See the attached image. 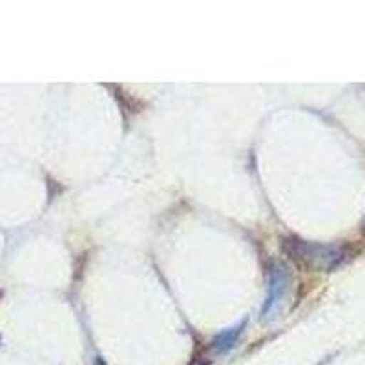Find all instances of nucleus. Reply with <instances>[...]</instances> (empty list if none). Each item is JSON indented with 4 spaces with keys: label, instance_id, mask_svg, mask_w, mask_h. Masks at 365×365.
Masks as SVG:
<instances>
[{
    "label": "nucleus",
    "instance_id": "f03ea898",
    "mask_svg": "<svg viewBox=\"0 0 365 365\" xmlns=\"http://www.w3.org/2000/svg\"><path fill=\"white\" fill-rule=\"evenodd\" d=\"M287 291V274L283 272V267L276 265L270 272V287H269V298H267L265 305V316H272V312L276 311L278 303L282 302L283 296H285Z\"/></svg>",
    "mask_w": 365,
    "mask_h": 365
},
{
    "label": "nucleus",
    "instance_id": "f257e3e1",
    "mask_svg": "<svg viewBox=\"0 0 365 365\" xmlns=\"http://www.w3.org/2000/svg\"><path fill=\"white\" fill-rule=\"evenodd\" d=\"M285 250L292 259L314 270H331L345 259V250L338 245H322L311 241L289 240Z\"/></svg>",
    "mask_w": 365,
    "mask_h": 365
},
{
    "label": "nucleus",
    "instance_id": "7ed1b4c3",
    "mask_svg": "<svg viewBox=\"0 0 365 365\" xmlns=\"http://www.w3.org/2000/svg\"><path fill=\"white\" fill-rule=\"evenodd\" d=\"M241 327H243V324H240L237 327H232V329H228V331L221 332L220 336L214 340V349H216V351H227V349L232 347L234 341H236L237 336H240Z\"/></svg>",
    "mask_w": 365,
    "mask_h": 365
}]
</instances>
